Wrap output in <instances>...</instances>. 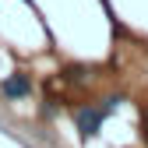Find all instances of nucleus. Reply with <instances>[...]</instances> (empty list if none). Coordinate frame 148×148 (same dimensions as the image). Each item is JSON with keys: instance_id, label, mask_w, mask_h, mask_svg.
Here are the masks:
<instances>
[{"instance_id": "f257e3e1", "label": "nucleus", "mask_w": 148, "mask_h": 148, "mask_svg": "<svg viewBox=\"0 0 148 148\" xmlns=\"http://www.w3.org/2000/svg\"><path fill=\"white\" fill-rule=\"evenodd\" d=\"M102 123H106V113H102V106H78L74 109V127L81 131L85 141H92L99 131H102Z\"/></svg>"}, {"instance_id": "f03ea898", "label": "nucleus", "mask_w": 148, "mask_h": 148, "mask_svg": "<svg viewBox=\"0 0 148 148\" xmlns=\"http://www.w3.org/2000/svg\"><path fill=\"white\" fill-rule=\"evenodd\" d=\"M0 95H4V99H25V95H32V78L25 71L7 74V78L0 81Z\"/></svg>"}, {"instance_id": "7ed1b4c3", "label": "nucleus", "mask_w": 148, "mask_h": 148, "mask_svg": "<svg viewBox=\"0 0 148 148\" xmlns=\"http://www.w3.org/2000/svg\"><path fill=\"white\" fill-rule=\"evenodd\" d=\"M141 131H145V138H148V106H145V113H141Z\"/></svg>"}]
</instances>
